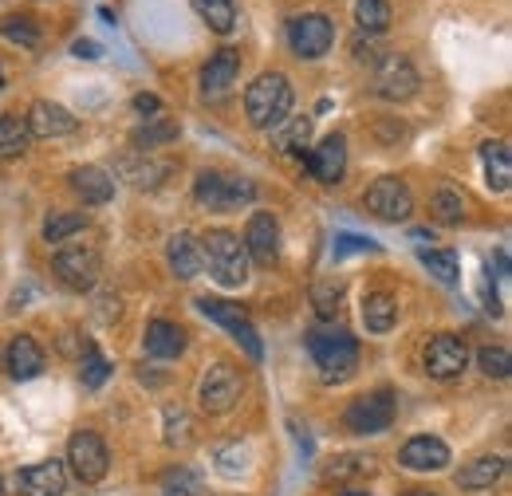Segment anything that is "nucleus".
<instances>
[{
	"mask_svg": "<svg viewBox=\"0 0 512 496\" xmlns=\"http://www.w3.org/2000/svg\"><path fill=\"white\" fill-rule=\"evenodd\" d=\"M83 225H87L83 213H52V217L44 221V241H48V245H64L67 237H75Z\"/></svg>",
	"mask_w": 512,
	"mask_h": 496,
	"instance_id": "obj_37",
	"label": "nucleus"
},
{
	"mask_svg": "<svg viewBox=\"0 0 512 496\" xmlns=\"http://www.w3.org/2000/svg\"><path fill=\"white\" fill-rule=\"evenodd\" d=\"M465 363H469V347L457 335H434L426 343V374L430 378L449 382V378H457L465 371Z\"/></svg>",
	"mask_w": 512,
	"mask_h": 496,
	"instance_id": "obj_13",
	"label": "nucleus"
},
{
	"mask_svg": "<svg viewBox=\"0 0 512 496\" xmlns=\"http://www.w3.org/2000/svg\"><path fill=\"white\" fill-rule=\"evenodd\" d=\"M67 182H71V189H75L87 205H107V201L115 197V178H111L103 166H75V170L67 174Z\"/></svg>",
	"mask_w": 512,
	"mask_h": 496,
	"instance_id": "obj_22",
	"label": "nucleus"
},
{
	"mask_svg": "<svg viewBox=\"0 0 512 496\" xmlns=\"http://www.w3.org/2000/svg\"><path fill=\"white\" fill-rule=\"evenodd\" d=\"M355 24L367 36H383L390 28V4L386 0H355Z\"/></svg>",
	"mask_w": 512,
	"mask_h": 496,
	"instance_id": "obj_35",
	"label": "nucleus"
},
{
	"mask_svg": "<svg viewBox=\"0 0 512 496\" xmlns=\"http://www.w3.org/2000/svg\"><path fill=\"white\" fill-rule=\"evenodd\" d=\"M0 496H4V481H0Z\"/></svg>",
	"mask_w": 512,
	"mask_h": 496,
	"instance_id": "obj_49",
	"label": "nucleus"
},
{
	"mask_svg": "<svg viewBox=\"0 0 512 496\" xmlns=\"http://www.w3.org/2000/svg\"><path fill=\"white\" fill-rule=\"evenodd\" d=\"M193 197H197V205L225 213V209L249 205L256 197V186L245 182V178H229V174H217V170H201L197 182H193Z\"/></svg>",
	"mask_w": 512,
	"mask_h": 496,
	"instance_id": "obj_4",
	"label": "nucleus"
},
{
	"mask_svg": "<svg viewBox=\"0 0 512 496\" xmlns=\"http://www.w3.org/2000/svg\"><path fill=\"white\" fill-rule=\"evenodd\" d=\"M359 315H363V327H367L371 335H386V331L398 323V300H394L390 292H367Z\"/></svg>",
	"mask_w": 512,
	"mask_h": 496,
	"instance_id": "obj_26",
	"label": "nucleus"
},
{
	"mask_svg": "<svg viewBox=\"0 0 512 496\" xmlns=\"http://www.w3.org/2000/svg\"><path fill=\"white\" fill-rule=\"evenodd\" d=\"M134 111H138V115H154V111H158V99H154V95H138V99H134Z\"/></svg>",
	"mask_w": 512,
	"mask_h": 496,
	"instance_id": "obj_45",
	"label": "nucleus"
},
{
	"mask_svg": "<svg viewBox=\"0 0 512 496\" xmlns=\"http://www.w3.org/2000/svg\"><path fill=\"white\" fill-rule=\"evenodd\" d=\"M142 347L154 359H178L186 351V331L178 323H170V319H150L146 335H142Z\"/></svg>",
	"mask_w": 512,
	"mask_h": 496,
	"instance_id": "obj_20",
	"label": "nucleus"
},
{
	"mask_svg": "<svg viewBox=\"0 0 512 496\" xmlns=\"http://www.w3.org/2000/svg\"><path fill=\"white\" fill-rule=\"evenodd\" d=\"M4 367H8V374H12L16 382L36 378V374L44 371V351H40V343H36L32 335H16V339L8 343V351H4Z\"/></svg>",
	"mask_w": 512,
	"mask_h": 496,
	"instance_id": "obj_21",
	"label": "nucleus"
},
{
	"mask_svg": "<svg viewBox=\"0 0 512 496\" xmlns=\"http://www.w3.org/2000/svg\"><path fill=\"white\" fill-rule=\"evenodd\" d=\"M166 260H170V272L178 280H193L205 264H201V241L190 233H174L170 245H166Z\"/></svg>",
	"mask_w": 512,
	"mask_h": 496,
	"instance_id": "obj_25",
	"label": "nucleus"
},
{
	"mask_svg": "<svg viewBox=\"0 0 512 496\" xmlns=\"http://www.w3.org/2000/svg\"><path fill=\"white\" fill-rule=\"evenodd\" d=\"M418 260H422V264H426L442 284H449V288H453V284H457V276H461V260H457V252H453V248H422V252H418Z\"/></svg>",
	"mask_w": 512,
	"mask_h": 496,
	"instance_id": "obj_31",
	"label": "nucleus"
},
{
	"mask_svg": "<svg viewBox=\"0 0 512 496\" xmlns=\"http://www.w3.org/2000/svg\"><path fill=\"white\" fill-rule=\"evenodd\" d=\"M166 489H186V493H197V477L186 473V469H170V473H166Z\"/></svg>",
	"mask_w": 512,
	"mask_h": 496,
	"instance_id": "obj_43",
	"label": "nucleus"
},
{
	"mask_svg": "<svg viewBox=\"0 0 512 496\" xmlns=\"http://www.w3.org/2000/svg\"><path fill=\"white\" fill-rule=\"evenodd\" d=\"M162 496H197V493H186V489H166Z\"/></svg>",
	"mask_w": 512,
	"mask_h": 496,
	"instance_id": "obj_46",
	"label": "nucleus"
},
{
	"mask_svg": "<svg viewBox=\"0 0 512 496\" xmlns=\"http://www.w3.org/2000/svg\"><path fill=\"white\" fill-rule=\"evenodd\" d=\"M351 434H383L386 426L394 422V394L390 390H371L363 398H355L343 414Z\"/></svg>",
	"mask_w": 512,
	"mask_h": 496,
	"instance_id": "obj_9",
	"label": "nucleus"
},
{
	"mask_svg": "<svg viewBox=\"0 0 512 496\" xmlns=\"http://www.w3.org/2000/svg\"><path fill=\"white\" fill-rule=\"evenodd\" d=\"M24 123H28V130H32L36 138H67V134H75L79 119H75L67 107L52 103V99H36Z\"/></svg>",
	"mask_w": 512,
	"mask_h": 496,
	"instance_id": "obj_16",
	"label": "nucleus"
},
{
	"mask_svg": "<svg viewBox=\"0 0 512 496\" xmlns=\"http://www.w3.org/2000/svg\"><path fill=\"white\" fill-rule=\"evenodd\" d=\"M28 142H32V130H28V123L20 115H0V154L4 158L24 154Z\"/></svg>",
	"mask_w": 512,
	"mask_h": 496,
	"instance_id": "obj_30",
	"label": "nucleus"
},
{
	"mask_svg": "<svg viewBox=\"0 0 512 496\" xmlns=\"http://www.w3.org/2000/svg\"><path fill=\"white\" fill-rule=\"evenodd\" d=\"M398 461L402 469H414V473H438L449 465V445L434 434H418L398 449Z\"/></svg>",
	"mask_w": 512,
	"mask_h": 496,
	"instance_id": "obj_15",
	"label": "nucleus"
},
{
	"mask_svg": "<svg viewBox=\"0 0 512 496\" xmlns=\"http://www.w3.org/2000/svg\"><path fill=\"white\" fill-rule=\"evenodd\" d=\"M308 351L320 367L323 382H347L359 367V343L339 323H320L308 331Z\"/></svg>",
	"mask_w": 512,
	"mask_h": 496,
	"instance_id": "obj_1",
	"label": "nucleus"
},
{
	"mask_svg": "<svg viewBox=\"0 0 512 496\" xmlns=\"http://www.w3.org/2000/svg\"><path fill=\"white\" fill-rule=\"evenodd\" d=\"M197 308L201 315H209L213 323H221L245 351H249V359H264V347H260V335H256V327L245 319V311L237 308V304H229V300H217V296H197Z\"/></svg>",
	"mask_w": 512,
	"mask_h": 496,
	"instance_id": "obj_8",
	"label": "nucleus"
},
{
	"mask_svg": "<svg viewBox=\"0 0 512 496\" xmlns=\"http://www.w3.org/2000/svg\"><path fill=\"white\" fill-rule=\"evenodd\" d=\"M166 441H190V418L182 406H166Z\"/></svg>",
	"mask_w": 512,
	"mask_h": 496,
	"instance_id": "obj_41",
	"label": "nucleus"
},
{
	"mask_svg": "<svg viewBox=\"0 0 512 496\" xmlns=\"http://www.w3.org/2000/svg\"><path fill=\"white\" fill-rule=\"evenodd\" d=\"M16 489L24 496H64L67 489V469L60 461H40L28 465L24 473H16Z\"/></svg>",
	"mask_w": 512,
	"mask_h": 496,
	"instance_id": "obj_17",
	"label": "nucleus"
},
{
	"mask_svg": "<svg viewBox=\"0 0 512 496\" xmlns=\"http://www.w3.org/2000/svg\"><path fill=\"white\" fill-rule=\"evenodd\" d=\"M477 363H481V374H485V378H497V382H505L512 374L509 347H485V351L477 355Z\"/></svg>",
	"mask_w": 512,
	"mask_h": 496,
	"instance_id": "obj_38",
	"label": "nucleus"
},
{
	"mask_svg": "<svg viewBox=\"0 0 512 496\" xmlns=\"http://www.w3.org/2000/svg\"><path fill=\"white\" fill-rule=\"evenodd\" d=\"M347 496H363V493H347Z\"/></svg>",
	"mask_w": 512,
	"mask_h": 496,
	"instance_id": "obj_50",
	"label": "nucleus"
},
{
	"mask_svg": "<svg viewBox=\"0 0 512 496\" xmlns=\"http://www.w3.org/2000/svg\"><path fill=\"white\" fill-rule=\"evenodd\" d=\"M331 40H335V24L323 16V12H304V16H292L288 20V44L300 60H320L331 52Z\"/></svg>",
	"mask_w": 512,
	"mask_h": 496,
	"instance_id": "obj_7",
	"label": "nucleus"
},
{
	"mask_svg": "<svg viewBox=\"0 0 512 496\" xmlns=\"http://www.w3.org/2000/svg\"><path fill=\"white\" fill-rule=\"evenodd\" d=\"M201 264L221 288H245L249 284V252L233 229H209L201 237Z\"/></svg>",
	"mask_w": 512,
	"mask_h": 496,
	"instance_id": "obj_3",
	"label": "nucleus"
},
{
	"mask_svg": "<svg viewBox=\"0 0 512 496\" xmlns=\"http://www.w3.org/2000/svg\"><path fill=\"white\" fill-rule=\"evenodd\" d=\"M241 390H245V374L237 371L233 363H213L209 371L201 374L197 398H201V410L205 414H229L237 406Z\"/></svg>",
	"mask_w": 512,
	"mask_h": 496,
	"instance_id": "obj_5",
	"label": "nucleus"
},
{
	"mask_svg": "<svg viewBox=\"0 0 512 496\" xmlns=\"http://www.w3.org/2000/svg\"><path fill=\"white\" fill-rule=\"evenodd\" d=\"M241 245H245L249 260H256V264H276V256H280V225H276V217L264 213V209L253 213L249 225H245Z\"/></svg>",
	"mask_w": 512,
	"mask_h": 496,
	"instance_id": "obj_14",
	"label": "nucleus"
},
{
	"mask_svg": "<svg viewBox=\"0 0 512 496\" xmlns=\"http://www.w3.org/2000/svg\"><path fill=\"white\" fill-rule=\"evenodd\" d=\"M505 469H509V461H505L501 453L477 457V461H469V465L457 473V489H465V493H481V489H493V485L505 477Z\"/></svg>",
	"mask_w": 512,
	"mask_h": 496,
	"instance_id": "obj_23",
	"label": "nucleus"
},
{
	"mask_svg": "<svg viewBox=\"0 0 512 496\" xmlns=\"http://www.w3.org/2000/svg\"><path fill=\"white\" fill-rule=\"evenodd\" d=\"M193 8L201 12V20L213 28V32H233L237 28V8H233V0H193Z\"/></svg>",
	"mask_w": 512,
	"mask_h": 496,
	"instance_id": "obj_34",
	"label": "nucleus"
},
{
	"mask_svg": "<svg viewBox=\"0 0 512 496\" xmlns=\"http://www.w3.org/2000/svg\"><path fill=\"white\" fill-rule=\"evenodd\" d=\"M0 32H4L12 44H24V48H32V44L40 40V28H36V20H28V16H8V20L0 24Z\"/></svg>",
	"mask_w": 512,
	"mask_h": 496,
	"instance_id": "obj_39",
	"label": "nucleus"
},
{
	"mask_svg": "<svg viewBox=\"0 0 512 496\" xmlns=\"http://www.w3.org/2000/svg\"><path fill=\"white\" fill-rule=\"evenodd\" d=\"M430 213L442 221V225H461L465 221V197L453 186H438L430 197Z\"/></svg>",
	"mask_w": 512,
	"mask_h": 496,
	"instance_id": "obj_32",
	"label": "nucleus"
},
{
	"mask_svg": "<svg viewBox=\"0 0 512 496\" xmlns=\"http://www.w3.org/2000/svg\"><path fill=\"white\" fill-rule=\"evenodd\" d=\"M367 209H371L379 221H406L410 209H414L410 186H406L402 178H379L375 186L367 189Z\"/></svg>",
	"mask_w": 512,
	"mask_h": 496,
	"instance_id": "obj_11",
	"label": "nucleus"
},
{
	"mask_svg": "<svg viewBox=\"0 0 512 496\" xmlns=\"http://www.w3.org/2000/svg\"><path fill=\"white\" fill-rule=\"evenodd\" d=\"M292 103H296V91H292V79L284 71H264L256 75L245 91V115L249 123L260 130H272L292 115Z\"/></svg>",
	"mask_w": 512,
	"mask_h": 496,
	"instance_id": "obj_2",
	"label": "nucleus"
},
{
	"mask_svg": "<svg viewBox=\"0 0 512 496\" xmlns=\"http://www.w3.org/2000/svg\"><path fill=\"white\" fill-rule=\"evenodd\" d=\"M170 162H162V158H154V154H127L123 162H119V174H123V182L127 186H138V189H158L166 178H170Z\"/></svg>",
	"mask_w": 512,
	"mask_h": 496,
	"instance_id": "obj_19",
	"label": "nucleus"
},
{
	"mask_svg": "<svg viewBox=\"0 0 512 496\" xmlns=\"http://www.w3.org/2000/svg\"><path fill=\"white\" fill-rule=\"evenodd\" d=\"M67 469L83 481V485H99L111 469V453H107V441L95 434V430H79L67 445Z\"/></svg>",
	"mask_w": 512,
	"mask_h": 496,
	"instance_id": "obj_6",
	"label": "nucleus"
},
{
	"mask_svg": "<svg viewBox=\"0 0 512 496\" xmlns=\"http://www.w3.org/2000/svg\"><path fill=\"white\" fill-rule=\"evenodd\" d=\"M71 52H75V56H87V60H95L103 48H99V44H91V40H75V48H71Z\"/></svg>",
	"mask_w": 512,
	"mask_h": 496,
	"instance_id": "obj_44",
	"label": "nucleus"
},
{
	"mask_svg": "<svg viewBox=\"0 0 512 496\" xmlns=\"http://www.w3.org/2000/svg\"><path fill=\"white\" fill-rule=\"evenodd\" d=\"M107 374H111V363L103 359V355H95V347L91 351H83V363H79V378H83V386H103L107 382Z\"/></svg>",
	"mask_w": 512,
	"mask_h": 496,
	"instance_id": "obj_40",
	"label": "nucleus"
},
{
	"mask_svg": "<svg viewBox=\"0 0 512 496\" xmlns=\"http://www.w3.org/2000/svg\"><path fill=\"white\" fill-rule=\"evenodd\" d=\"M0 87H4V71H0Z\"/></svg>",
	"mask_w": 512,
	"mask_h": 496,
	"instance_id": "obj_48",
	"label": "nucleus"
},
{
	"mask_svg": "<svg viewBox=\"0 0 512 496\" xmlns=\"http://www.w3.org/2000/svg\"><path fill=\"white\" fill-rule=\"evenodd\" d=\"M178 134H182V126L174 123V119H150V123H142L134 134H130V142H134L138 150H154V146L174 142Z\"/></svg>",
	"mask_w": 512,
	"mask_h": 496,
	"instance_id": "obj_29",
	"label": "nucleus"
},
{
	"mask_svg": "<svg viewBox=\"0 0 512 496\" xmlns=\"http://www.w3.org/2000/svg\"><path fill=\"white\" fill-rule=\"evenodd\" d=\"M312 308L331 323L339 315V308H343V284L339 280H316L312 284Z\"/></svg>",
	"mask_w": 512,
	"mask_h": 496,
	"instance_id": "obj_36",
	"label": "nucleus"
},
{
	"mask_svg": "<svg viewBox=\"0 0 512 496\" xmlns=\"http://www.w3.org/2000/svg\"><path fill=\"white\" fill-rule=\"evenodd\" d=\"M308 138H312V119H284L272 126V142L280 154H308Z\"/></svg>",
	"mask_w": 512,
	"mask_h": 496,
	"instance_id": "obj_28",
	"label": "nucleus"
},
{
	"mask_svg": "<svg viewBox=\"0 0 512 496\" xmlns=\"http://www.w3.org/2000/svg\"><path fill=\"white\" fill-rule=\"evenodd\" d=\"M375 241L371 237H351V233H339L335 237V256H351V252H375Z\"/></svg>",
	"mask_w": 512,
	"mask_h": 496,
	"instance_id": "obj_42",
	"label": "nucleus"
},
{
	"mask_svg": "<svg viewBox=\"0 0 512 496\" xmlns=\"http://www.w3.org/2000/svg\"><path fill=\"white\" fill-rule=\"evenodd\" d=\"M308 170L320 178L323 186H335L339 178H343V170H347V142H343V134H327L320 146L312 150V158H308Z\"/></svg>",
	"mask_w": 512,
	"mask_h": 496,
	"instance_id": "obj_18",
	"label": "nucleus"
},
{
	"mask_svg": "<svg viewBox=\"0 0 512 496\" xmlns=\"http://www.w3.org/2000/svg\"><path fill=\"white\" fill-rule=\"evenodd\" d=\"M418 91V71L406 56H383L375 67V95H383L390 103H402Z\"/></svg>",
	"mask_w": 512,
	"mask_h": 496,
	"instance_id": "obj_12",
	"label": "nucleus"
},
{
	"mask_svg": "<svg viewBox=\"0 0 512 496\" xmlns=\"http://www.w3.org/2000/svg\"><path fill=\"white\" fill-rule=\"evenodd\" d=\"M402 496H430V493H402Z\"/></svg>",
	"mask_w": 512,
	"mask_h": 496,
	"instance_id": "obj_47",
	"label": "nucleus"
},
{
	"mask_svg": "<svg viewBox=\"0 0 512 496\" xmlns=\"http://www.w3.org/2000/svg\"><path fill=\"white\" fill-rule=\"evenodd\" d=\"M375 457L371 453H343V457H335L331 465H327V477L331 481H351V477H371L375 473Z\"/></svg>",
	"mask_w": 512,
	"mask_h": 496,
	"instance_id": "obj_33",
	"label": "nucleus"
},
{
	"mask_svg": "<svg viewBox=\"0 0 512 496\" xmlns=\"http://www.w3.org/2000/svg\"><path fill=\"white\" fill-rule=\"evenodd\" d=\"M481 162H485V178H489V189L497 193H509L512 189V158H509V142H485L481 146Z\"/></svg>",
	"mask_w": 512,
	"mask_h": 496,
	"instance_id": "obj_27",
	"label": "nucleus"
},
{
	"mask_svg": "<svg viewBox=\"0 0 512 496\" xmlns=\"http://www.w3.org/2000/svg\"><path fill=\"white\" fill-rule=\"evenodd\" d=\"M237 67H241V56L233 52V48H221V52H213L205 67H201V91L205 95H225L229 87H233V79H237Z\"/></svg>",
	"mask_w": 512,
	"mask_h": 496,
	"instance_id": "obj_24",
	"label": "nucleus"
},
{
	"mask_svg": "<svg viewBox=\"0 0 512 496\" xmlns=\"http://www.w3.org/2000/svg\"><path fill=\"white\" fill-rule=\"evenodd\" d=\"M52 268H56V276L64 280L67 288L87 292L99 280V252L95 248H60L52 256Z\"/></svg>",
	"mask_w": 512,
	"mask_h": 496,
	"instance_id": "obj_10",
	"label": "nucleus"
}]
</instances>
